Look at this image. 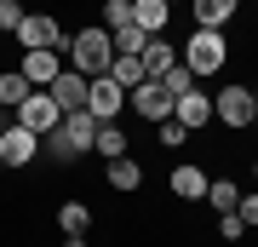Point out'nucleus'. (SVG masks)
<instances>
[{
    "label": "nucleus",
    "mask_w": 258,
    "mask_h": 247,
    "mask_svg": "<svg viewBox=\"0 0 258 247\" xmlns=\"http://www.w3.org/2000/svg\"><path fill=\"white\" fill-rule=\"evenodd\" d=\"M98 127H103V121H98L92 110H69L63 121H57V132H46V144H52L57 161H75V156H86V150H92Z\"/></svg>",
    "instance_id": "f257e3e1"
},
{
    "label": "nucleus",
    "mask_w": 258,
    "mask_h": 247,
    "mask_svg": "<svg viewBox=\"0 0 258 247\" xmlns=\"http://www.w3.org/2000/svg\"><path fill=\"white\" fill-rule=\"evenodd\" d=\"M69 58H75V69L86 75V81H98L103 69L115 64V46H109V29H81V35L69 40Z\"/></svg>",
    "instance_id": "f03ea898"
},
{
    "label": "nucleus",
    "mask_w": 258,
    "mask_h": 247,
    "mask_svg": "<svg viewBox=\"0 0 258 247\" xmlns=\"http://www.w3.org/2000/svg\"><path fill=\"white\" fill-rule=\"evenodd\" d=\"M178 64H184L189 75H218L224 69V35H218V29H195Z\"/></svg>",
    "instance_id": "7ed1b4c3"
},
{
    "label": "nucleus",
    "mask_w": 258,
    "mask_h": 247,
    "mask_svg": "<svg viewBox=\"0 0 258 247\" xmlns=\"http://www.w3.org/2000/svg\"><path fill=\"white\" fill-rule=\"evenodd\" d=\"M57 121H63V110H57V104H52V92H29V98L18 104V127H29L35 138L57 132Z\"/></svg>",
    "instance_id": "20e7f679"
},
{
    "label": "nucleus",
    "mask_w": 258,
    "mask_h": 247,
    "mask_svg": "<svg viewBox=\"0 0 258 247\" xmlns=\"http://www.w3.org/2000/svg\"><path fill=\"white\" fill-rule=\"evenodd\" d=\"M18 40L29 52H57V46H63V29H57V18H46V12H23Z\"/></svg>",
    "instance_id": "39448f33"
},
{
    "label": "nucleus",
    "mask_w": 258,
    "mask_h": 247,
    "mask_svg": "<svg viewBox=\"0 0 258 247\" xmlns=\"http://www.w3.org/2000/svg\"><path fill=\"white\" fill-rule=\"evenodd\" d=\"M212 115H224L230 127H252V121H258V104H252V92H247V86H235V81H230L218 98H212Z\"/></svg>",
    "instance_id": "423d86ee"
},
{
    "label": "nucleus",
    "mask_w": 258,
    "mask_h": 247,
    "mask_svg": "<svg viewBox=\"0 0 258 247\" xmlns=\"http://www.w3.org/2000/svg\"><path fill=\"white\" fill-rule=\"evenodd\" d=\"M35 150H40V138L29 132V127H18V121L0 132V161H6V167H29V161H35Z\"/></svg>",
    "instance_id": "0eeeda50"
},
{
    "label": "nucleus",
    "mask_w": 258,
    "mask_h": 247,
    "mask_svg": "<svg viewBox=\"0 0 258 247\" xmlns=\"http://www.w3.org/2000/svg\"><path fill=\"white\" fill-rule=\"evenodd\" d=\"M86 86H92V81H86L81 69H63V75H57L46 92H52V104H57V110L69 115V110H86Z\"/></svg>",
    "instance_id": "6e6552de"
},
{
    "label": "nucleus",
    "mask_w": 258,
    "mask_h": 247,
    "mask_svg": "<svg viewBox=\"0 0 258 247\" xmlns=\"http://www.w3.org/2000/svg\"><path fill=\"white\" fill-rule=\"evenodd\" d=\"M120 104H126V92H120L109 75H98V81L86 86V110H92L98 121H115V115H120Z\"/></svg>",
    "instance_id": "1a4fd4ad"
},
{
    "label": "nucleus",
    "mask_w": 258,
    "mask_h": 247,
    "mask_svg": "<svg viewBox=\"0 0 258 247\" xmlns=\"http://www.w3.org/2000/svg\"><path fill=\"white\" fill-rule=\"evenodd\" d=\"M132 110H138L144 121H172V92H166L161 81H144L138 92H132Z\"/></svg>",
    "instance_id": "9d476101"
},
{
    "label": "nucleus",
    "mask_w": 258,
    "mask_h": 247,
    "mask_svg": "<svg viewBox=\"0 0 258 247\" xmlns=\"http://www.w3.org/2000/svg\"><path fill=\"white\" fill-rule=\"evenodd\" d=\"M172 121H184V127H207V121H212V98H207V92H178V98H172Z\"/></svg>",
    "instance_id": "9b49d317"
},
{
    "label": "nucleus",
    "mask_w": 258,
    "mask_h": 247,
    "mask_svg": "<svg viewBox=\"0 0 258 247\" xmlns=\"http://www.w3.org/2000/svg\"><path fill=\"white\" fill-rule=\"evenodd\" d=\"M57 75H63V64H57V52H23V81L35 92H46Z\"/></svg>",
    "instance_id": "f8f14e48"
},
{
    "label": "nucleus",
    "mask_w": 258,
    "mask_h": 247,
    "mask_svg": "<svg viewBox=\"0 0 258 247\" xmlns=\"http://www.w3.org/2000/svg\"><path fill=\"white\" fill-rule=\"evenodd\" d=\"M138 64H144V75H149V81H161V75L178 64V52H172L161 35H149V46H144V58H138Z\"/></svg>",
    "instance_id": "ddd939ff"
},
{
    "label": "nucleus",
    "mask_w": 258,
    "mask_h": 247,
    "mask_svg": "<svg viewBox=\"0 0 258 247\" xmlns=\"http://www.w3.org/2000/svg\"><path fill=\"white\" fill-rule=\"evenodd\" d=\"M166 12H172L166 0H132V23H138L144 35H161V29H166Z\"/></svg>",
    "instance_id": "4468645a"
},
{
    "label": "nucleus",
    "mask_w": 258,
    "mask_h": 247,
    "mask_svg": "<svg viewBox=\"0 0 258 247\" xmlns=\"http://www.w3.org/2000/svg\"><path fill=\"white\" fill-rule=\"evenodd\" d=\"M103 75H109V81H115L120 92H138V86L149 81V75H144V64H138V58H115V64H109V69H103Z\"/></svg>",
    "instance_id": "2eb2a0df"
},
{
    "label": "nucleus",
    "mask_w": 258,
    "mask_h": 247,
    "mask_svg": "<svg viewBox=\"0 0 258 247\" xmlns=\"http://www.w3.org/2000/svg\"><path fill=\"white\" fill-rule=\"evenodd\" d=\"M109 46H115V58H144L149 35H144L138 23H126V29H109Z\"/></svg>",
    "instance_id": "dca6fc26"
},
{
    "label": "nucleus",
    "mask_w": 258,
    "mask_h": 247,
    "mask_svg": "<svg viewBox=\"0 0 258 247\" xmlns=\"http://www.w3.org/2000/svg\"><path fill=\"white\" fill-rule=\"evenodd\" d=\"M235 6H241V0H195V23H201V29H218V23L235 18Z\"/></svg>",
    "instance_id": "f3484780"
},
{
    "label": "nucleus",
    "mask_w": 258,
    "mask_h": 247,
    "mask_svg": "<svg viewBox=\"0 0 258 247\" xmlns=\"http://www.w3.org/2000/svg\"><path fill=\"white\" fill-rule=\"evenodd\" d=\"M172 195L201 202V195H207V173H201V167H178V173H172Z\"/></svg>",
    "instance_id": "a211bd4d"
},
{
    "label": "nucleus",
    "mask_w": 258,
    "mask_h": 247,
    "mask_svg": "<svg viewBox=\"0 0 258 247\" xmlns=\"http://www.w3.org/2000/svg\"><path fill=\"white\" fill-rule=\"evenodd\" d=\"M201 202H212L218 213H235L241 207V190H235L230 178H207V195H201Z\"/></svg>",
    "instance_id": "6ab92c4d"
},
{
    "label": "nucleus",
    "mask_w": 258,
    "mask_h": 247,
    "mask_svg": "<svg viewBox=\"0 0 258 247\" xmlns=\"http://www.w3.org/2000/svg\"><path fill=\"white\" fill-rule=\"evenodd\" d=\"M109 184H115V190H138V184H144L138 161H132V156H115L109 161Z\"/></svg>",
    "instance_id": "aec40b11"
},
{
    "label": "nucleus",
    "mask_w": 258,
    "mask_h": 247,
    "mask_svg": "<svg viewBox=\"0 0 258 247\" xmlns=\"http://www.w3.org/2000/svg\"><path fill=\"white\" fill-rule=\"evenodd\" d=\"M92 150H98V156H126V132H120V127H109V121H103V127H98V138H92Z\"/></svg>",
    "instance_id": "412c9836"
},
{
    "label": "nucleus",
    "mask_w": 258,
    "mask_h": 247,
    "mask_svg": "<svg viewBox=\"0 0 258 247\" xmlns=\"http://www.w3.org/2000/svg\"><path fill=\"white\" fill-rule=\"evenodd\" d=\"M57 224H63L69 236H86V224H92V213H86V202H63V207H57Z\"/></svg>",
    "instance_id": "4be33fe9"
},
{
    "label": "nucleus",
    "mask_w": 258,
    "mask_h": 247,
    "mask_svg": "<svg viewBox=\"0 0 258 247\" xmlns=\"http://www.w3.org/2000/svg\"><path fill=\"white\" fill-rule=\"evenodd\" d=\"M29 92H35V86L23 81V69H18V75H0V110H6V104H23Z\"/></svg>",
    "instance_id": "5701e85b"
},
{
    "label": "nucleus",
    "mask_w": 258,
    "mask_h": 247,
    "mask_svg": "<svg viewBox=\"0 0 258 247\" xmlns=\"http://www.w3.org/2000/svg\"><path fill=\"white\" fill-rule=\"evenodd\" d=\"M161 86H166V92H172V98H178V92H189V86H195V75H189L184 64H172V69L161 75Z\"/></svg>",
    "instance_id": "b1692460"
},
{
    "label": "nucleus",
    "mask_w": 258,
    "mask_h": 247,
    "mask_svg": "<svg viewBox=\"0 0 258 247\" xmlns=\"http://www.w3.org/2000/svg\"><path fill=\"white\" fill-rule=\"evenodd\" d=\"M103 23H109V29H126L132 23V0H109V6H103Z\"/></svg>",
    "instance_id": "393cba45"
},
{
    "label": "nucleus",
    "mask_w": 258,
    "mask_h": 247,
    "mask_svg": "<svg viewBox=\"0 0 258 247\" xmlns=\"http://www.w3.org/2000/svg\"><path fill=\"white\" fill-rule=\"evenodd\" d=\"M241 230H247L241 213H218V236H224V241H241Z\"/></svg>",
    "instance_id": "a878e982"
},
{
    "label": "nucleus",
    "mask_w": 258,
    "mask_h": 247,
    "mask_svg": "<svg viewBox=\"0 0 258 247\" xmlns=\"http://www.w3.org/2000/svg\"><path fill=\"white\" fill-rule=\"evenodd\" d=\"M18 23H23V6H18V0H0V29L18 35Z\"/></svg>",
    "instance_id": "bb28decb"
},
{
    "label": "nucleus",
    "mask_w": 258,
    "mask_h": 247,
    "mask_svg": "<svg viewBox=\"0 0 258 247\" xmlns=\"http://www.w3.org/2000/svg\"><path fill=\"white\" fill-rule=\"evenodd\" d=\"M184 132H189L184 121H161V144H166V150H172V144H184Z\"/></svg>",
    "instance_id": "cd10ccee"
},
{
    "label": "nucleus",
    "mask_w": 258,
    "mask_h": 247,
    "mask_svg": "<svg viewBox=\"0 0 258 247\" xmlns=\"http://www.w3.org/2000/svg\"><path fill=\"white\" fill-rule=\"evenodd\" d=\"M235 213H241V224H258V195H241Z\"/></svg>",
    "instance_id": "c85d7f7f"
},
{
    "label": "nucleus",
    "mask_w": 258,
    "mask_h": 247,
    "mask_svg": "<svg viewBox=\"0 0 258 247\" xmlns=\"http://www.w3.org/2000/svg\"><path fill=\"white\" fill-rule=\"evenodd\" d=\"M63 247H86V236H69V241H63Z\"/></svg>",
    "instance_id": "c756f323"
},
{
    "label": "nucleus",
    "mask_w": 258,
    "mask_h": 247,
    "mask_svg": "<svg viewBox=\"0 0 258 247\" xmlns=\"http://www.w3.org/2000/svg\"><path fill=\"white\" fill-rule=\"evenodd\" d=\"M0 173H6V161H0Z\"/></svg>",
    "instance_id": "7c9ffc66"
},
{
    "label": "nucleus",
    "mask_w": 258,
    "mask_h": 247,
    "mask_svg": "<svg viewBox=\"0 0 258 247\" xmlns=\"http://www.w3.org/2000/svg\"><path fill=\"white\" fill-rule=\"evenodd\" d=\"M166 6H178V0H166Z\"/></svg>",
    "instance_id": "2f4dec72"
},
{
    "label": "nucleus",
    "mask_w": 258,
    "mask_h": 247,
    "mask_svg": "<svg viewBox=\"0 0 258 247\" xmlns=\"http://www.w3.org/2000/svg\"><path fill=\"white\" fill-rule=\"evenodd\" d=\"M252 104H258V92H252Z\"/></svg>",
    "instance_id": "473e14b6"
},
{
    "label": "nucleus",
    "mask_w": 258,
    "mask_h": 247,
    "mask_svg": "<svg viewBox=\"0 0 258 247\" xmlns=\"http://www.w3.org/2000/svg\"><path fill=\"white\" fill-rule=\"evenodd\" d=\"M252 173H258V167H252Z\"/></svg>",
    "instance_id": "72a5a7b5"
}]
</instances>
